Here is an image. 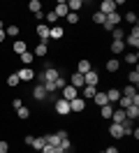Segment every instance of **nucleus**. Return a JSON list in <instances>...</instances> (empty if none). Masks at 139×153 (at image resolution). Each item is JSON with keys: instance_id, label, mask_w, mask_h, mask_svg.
Returning <instances> with one entry per match:
<instances>
[{"instance_id": "nucleus-9", "label": "nucleus", "mask_w": 139, "mask_h": 153, "mask_svg": "<svg viewBox=\"0 0 139 153\" xmlns=\"http://www.w3.org/2000/svg\"><path fill=\"white\" fill-rule=\"evenodd\" d=\"M83 81H86V86H95V88H97L100 76H97V72H95V70H91V72H86V74H83Z\"/></svg>"}, {"instance_id": "nucleus-6", "label": "nucleus", "mask_w": 139, "mask_h": 153, "mask_svg": "<svg viewBox=\"0 0 139 153\" xmlns=\"http://www.w3.org/2000/svg\"><path fill=\"white\" fill-rule=\"evenodd\" d=\"M97 12H102V14L107 16V14H111V12H116V2H114V0H102Z\"/></svg>"}, {"instance_id": "nucleus-10", "label": "nucleus", "mask_w": 139, "mask_h": 153, "mask_svg": "<svg viewBox=\"0 0 139 153\" xmlns=\"http://www.w3.org/2000/svg\"><path fill=\"white\" fill-rule=\"evenodd\" d=\"M16 76H19V81H30V79H35V72L30 67H21L16 72Z\"/></svg>"}, {"instance_id": "nucleus-5", "label": "nucleus", "mask_w": 139, "mask_h": 153, "mask_svg": "<svg viewBox=\"0 0 139 153\" xmlns=\"http://www.w3.org/2000/svg\"><path fill=\"white\" fill-rule=\"evenodd\" d=\"M60 93H63V100H67V102L74 100V97H79V91H77L74 86H70V84H67L65 88H60Z\"/></svg>"}, {"instance_id": "nucleus-7", "label": "nucleus", "mask_w": 139, "mask_h": 153, "mask_svg": "<svg viewBox=\"0 0 139 153\" xmlns=\"http://www.w3.org/2000/svg\"><path fill=\"white\" fill-rule=\"evenodd\" d=\"M70 86H74L77 91H81V88L86 86V81H83V74H79V72H74V74L70 76Z\"/></svg>"}, {"instance_id": "nucleus-37", "label": "nucleus", "mask_w": 139, "mask_h": 153, "mask_svg": "<svg viewBox=\"0 0 139 153\" xmlns=\"http://www.w3.org/2000/svg\"><path fill=\"white\" fill-rule=\"evenodd\" d=\"M104 19H107V16H104L102 12H95V14H93V21H95V23H102V26H104Z\"/></svg>"}, {"instance_id": "nucleus-28", "label": "nucleus", "mask_w": 139, "mask_h": 153, "mask_svg": "<svg viewBox=\"0 0 139 153\" xmlns=\"http://www.w3.org/2000/svg\"><path fill=\"white\" fill-rule=\"evenodd\" d=\"M95 93H97V88H95V86H83L81 88V95L83 97H93Z\"/></svg>"}, {"instance_id": "nucleus-15", "label": "nucleus", "mask_w": 139, "mask_h": 153, "mask_svg": "<svg viewBox=\"0 0 139 153\" xmlns=\"http://www.w3.org/2000/svg\"><path fill=\"white\" fill-rule=\"evenodd\" d=\"M65 35V30L60 26H49V39H60Z\"/></svg>"}, {"instance_id": "nucleus-27", "label": "nucleus", "mask_w": 139, "mask_h": 153, "mask_svg": "<svg viewBox=\"0 0 139 153\" xmlns=\"http://www.w3.org/2000/svg\"><path fill=\"white\" fill-rule=\"evenodd\" d=\"M81 5H83L81 0H70V2H67V10H70V12H74V14H77V12L81 10Z\"/></svg>"}, {"instance_id": "nucleus-8", "label": "nucleus", "mask_w": 139, "mask_h": 153, "mask_svg": "<svg viewBox=\"0 0 139 153\" xmlns=\"http://www.w3.org/2000/svg\"><path fill=\"white\" fill-rule=\"evenodd\" d=\"M109 137H114V139H120V137H125V130H123V125L111 123V125H109Z\"/></svg>"}, {"instance_id": "nucleus-24", "label": "nucleus", "mask_w": 139, "mask_h": 153, "mask_svg": "<svg viewBox=\"0 0 139 153\" xmlns=\"http://www.w3.org/2000/svg\"><path fill=\"white\" fill-rule=\"evenodd\" d=\"M137 60H139V53H137V51H130V53H125V63H130V65L137 67Z\"/></svg>"}, {"instance_id": "nucleus-20", "label": "nucleus", "mask_w": 139, "mask_h": 153, "mask_svg": "<svg viewBox=\"0 0 139 153\" xmlns=\"http://www.w3.org/2000/svg\"><path fill=\"white\" fill-rule=\"evenodd\" d=\"M93 100H95V105H97V107L109 105V100H107V93H102V91H97V93L93 95Z\"/></svg>"}, {"instance_id": "nucleus-44", "label": "nucleus", "mask_w": 139, "mask_h": 153, "mask_svg": "<svg viewBox=\"0 0 139 153\" xmlns=\"http://www.w3.org/2000/svg\"><path fill=\"white\" fill-rule=\"evenodd\" d=\"M65 19H67V23H77V21H79V14H74V12H70V14L65 16Z\"/></svg>"}, {"instance_id": "nucleus-3", "label": "nucleus", "mask_w": 139, "mask_h": 153, "mask_svg": "<svg viewBox=\"0 0 139 153\" xmlns=\"http://www.w3.org/2000/svg\"><path fill=\"white\" fill-rule=\"evenodd\" d=\"M83 109H86V100H83V97L70 100V111H72V114H79V111H83Z\"/></svg>"}, {"instance_id": "nucleus-17", "label": "nucleus", "mask_w": 139, "mask_h": 153, "mask_svg": "<svg viewBox=\"0 0 139 153\" xmlns=\"http://www.w3.org/2000/svg\"><path fill=\"white\" fill-rule=\"evenodd\" d=\"M46 53H49V44H46V42H39V44L35 47V53H33V56H37V58H44Z\"/></svg>"}, {"instance_id": "nucleus-29", "label": "nucleus", "mask_w": 139, "mask_h": 153, "mask_svg": "<svg viewBox=\"0 0 139 153\" xmlns=\"http://www.w3.org/2000/svg\"><path fill=\"white\" fill-rule=\"evenodd\" d=\"M100 114L104 116V118H111V114H114V105H104V107H100Z\"/></svg>"}, {"instance_id": "nucleus-33", "label": "nucleus", "mask_w": 139, "mask_h": 153, "mask_svg": "<svg viewBox=\"0 0 139 153\" xmlns=\"http://www.w3.org/2000/svg\"><path fill=\"white\" fill-rule=\"evenodd\" d=\"M120 95H123V97H130V100H132V97L137 95V86H128L125 91H123V93H120Z\"/></svg>"}, {"instance_id": "nucleus-25", "label": "nucleus", "mask_w": 139, "mask_h": 153, "mask_svg": "<svg viewBox=\"0 0 139 153\" xmlns=\"http://www.w3.org/2000/svg\"><path fill=\"white\" fill-rule=\"evenodd\" d=\"M128 81H130V86H137V84H139V70H137V67L128 74Z\"/></svg>"}, {"instance_id": "nucleus-42", "label": "nucleus", "mask_w": 139, "mask_h": 153, "mask_svg": "<svg viewBox=\"0 0 139 153\" xmlns=\"http://www.w3.org/2000/svg\"><path fill=\"white\" fill-rule=\"evenodd\" d=\"M118 105H120V109H128V107L132 105V102H130V97H123V95H120V100H118Z\"/></svg>"}, {"instance_id": "nucleus-19", "label": "nucleus", "mask_w": 139, "mask_h": 153, "mask_svg": "<svg viewBox=\"0 0 139 153\" xmlns=\"http://www.w3.org/2000/svg\"><path fill=\"white\" fill-rule=\"evenodd\" d=\"M107 100H109V105H116L120 100V91L118 88H111V91H107Z\"/></svg>"}, {"instance_id": "nucleus-36", "label": "nucleus", "mask_w": 139, "mask_h": 153, "mask_svg": "<svg viewBox=\"0 0 139 153\" xmlns=\"http://www.w3.org/2000/svg\"><path fill=\"white\" fill-rule=\"evenodd\" d=\"M5 35H9V37H16V35H19V26H7Z\"/></svg>"}, {"instance_id": "nucleus-41", "label": "nucleus", "mask_w": 139, "mask_h": 153, "mask_svg": "<svg viewBox=\"0 0 139 153\" xmlns=\"http://www.w3.org/2000/svg\"><path fill=\"white\" fill-rule=\"evenodd\" d=\"M16 84H19V76H16V72H14V74L7 76V86H16Z\"/></svg>"}, {"instance_id": "nucleus-40", "label": "nucleus", "mask_w": 139, "mask_h": 153, "mask_svg": "<svg viewBox=\"0 0 139 153\" xmlns=\"http://www.w3.org/2000/svg\"><path fill=\"white\" fill-rule=\"evenodd\" d=\"M125 21H130L132 26H137V14H135V12H128V14H125Z\"/></svg>"}, {"instance_id": "nucleus-11", "label": "nucleus", "mask_w": 139, "mask_h": 153, "mask_svg": "<svg viewBox=\"0 0 139 153\" xmlns=\"http://www.w3.org/2000/svg\"><path fill=\"white\" fill-rule=\"evenodd\" d=\"M56 111H58V114H63V116L72 114V111H70V102H67V100H63V97H60V100L56 102Z\"/></svg>"}, {"instance_id": "nucleus-23", "label": "nucleus", "mask_w": 139, "mask_h": 153, "mask_svg": "<svg viewBox=\"0 0 139 153\" xmlns=\"http://www.w3.org/2000/svg\"><path fill=\"white\" fill-rule=\"evenodd\" d=\"M93 67H91V60H79V70H77V72H79V74H86V72H91Z\"/></svg>"}, {"instance_id": "nucleus-49", "label": "nucleus", "mask_w": 139, "mask_h": 153, "mask_svg": "<svg viewBox=\"0 0 139 153\" xmlns=\"http://www.w3.org/2000/svg\"><path fill=\"white\" fill-rule=\"evenodd\" d=\"M5 39V28H0V42Z\"/></svg>"}, {"instance_id": "nucleus-38", "label": "nucleus", "mask_w": 139, "mask_h": 153, "mask_svg": "<svg viewBox=\"0 0 139 153\" xmlns=\"http://www.w3.org/2000/svg\"><path fill=\"white\" fill-rule=\"evenodd\" d=\"M70 149H72V142H70V139H67V137H65V139H63V142H60V151H70Z\"/></svg>"}, {"instance_id": "nucleus-18", "label": "nucleus", "mask_w": 139, "mask_h": 153, "mask_svg": "<svg viewBox=\"0 0 139 153\" xmlns=\"http://www.w3.org/2000/svg\"><path fill=\"white\" fill-rule=\"evenodd\" d=\"M123 51H125V42H123V39H114V42H111V53L118 56V53H123Z\"/></svg>"}, {"instance_id": "nucleus-43", "label": "nucleus", "mask_w": 139, "mask_h": 153, "mask_svg": "<svg viewBox=\"0 0 139 153\" xmlns=\"http://www.w3.org/2000/svg\"><path fill=\"white\" fill-rule=\"evenodd\" d=\"M42 153H63V151H60V149H56V146H49V144H46L44 149H42Z\"/></svg>"}, {"instance_id": "nucleus-2", "label": "nucleus", "mask_w": 139, "mask_h": 153, "mask_svg": "<svg viewBox=\"0 0 139 153\" xmlns=\"http://www.w3.org/2000/svg\"><path fill=\"white\" fill-rule=\"evenodd\" d=\"M125 44H128V47H132L135 51L139 49V26H132V33L128 35V39H125Z\"/></svg>"}, {"instance_id": "nucleus-35", "label": "nucleus", "mask_w": 139, "mask_h": 153, "mask_svg": "<svg viewBox=\"0 0 139 153\" xmlns=\"http://www.w3.org/2000/svg\"><path fill=\"white\" fill-rule=\"evenodd\" d=\"M44 21H46V26H51V23H58V16H56L54 12H46V14H44Z\"/></svg>"}, {"instance_id": "nucleus-45", "label": "nucleus", "mask_w": 139, "mask_h": 153, "mask_svg": "<svg viewBox=\"0 0 139 153\" xmlns=\"http://www.w3.org/2000/svg\"><path fill=\"white\" fill-rule=\"evenodd\" d=\"M111 33H114V39H123V35H125V33H123L120 28H114Z\"/></svg>"}, {"instance_id": "nucleus-26", "label": "nucleus", "mask_w": 139, "mask_h": 153, "mask_svg": "<svg viewBox=\"0 0 139 153\" xmlns=\"http://www.w3.org/2000/svg\"><path fill=\"white\" fill-rule=\"evenodd\" d=\"M35 60V56L30 53V51H26V53H21V63H23V67H30V63Z\"/></svg>"}, {"instance_id": "nucleus-22", "label": "nucleus", "mask_w": 139, "mask_h": 153, "mask_svg": "<svg viewBox=\"0 0 139 153\" xmlns=\"http://www.w3.org/2000/svg\"><path fill=\"white\" fill-rule=\"evenodd\" d=\"M44 146H46V137H35V139H33V149H35V151H42Z\"/></svg>"}, {"instance_id": "nucleus-4", "label": "nucleus", "mask_w": 139, "mask_h": 153, "mask_svg": "<svg viewBox=\"0 0 139 153\" xmlns=\"http://www.w3.org/2000/svg\"><path fill=\"white\" fill-rule=\"evenodd\" d=\"M120 21V16L116 14V12H111V14H107V19H104V30H114L116 28V23Z\"/></svg>"}, {"instance_id": "nucleus-14", "label": "nucleus", "mask_w": 139, "mask_h": 153, "mask_svg": "<svg viewBox=\"0 0 139 153\" xmlns=\"http://www.w3.org/2000/svg\"><path fill=\"white\" fill-rule=\"evenodd\" d=\"M37 35H39V39H42V42H49V26H46V23H37Z\"/></svg>"}, {"instance_id": "nucleus-1", "label": "nucleus", "mask_w": 139, "mask_h": 153, "mask_svg": "<svg viewBox=\"0 0 139 153\" xmlns=\"http://www.w3.org/2000/svg\"><path fill=\"white\" fill-rule=\"evenodd\" d=\"M58 76H60V72H58L54 65H46V67H44V72L39 74V79H42V84H44V81H56Z\"/></svg>"}, {"instance_id": "nucleus-30", "label": "nucleus", "mask_w": 139, "mask_h": 153, "mask_svg": "<svg viewBox=\"0 0 139 153\" xmlns=\"http://www.w3.org/2000/svg\"><path fill=\"white\" fill-rule=\"evenodd\" d=\"M28 7H30L33 14H37V12H42V2H39V0H30V2H28Z\"/></svg>"}, {"instance_id": "nucleus-47", "label": "nucleus", "mask_w": 139, "mask_h": 153, "mask_svg": "<svg viewBox=\"0 0 139 153\" xmlns=\"http://www.w3.org/2000/svg\"><path fill=\"white\" fill-rule=\"evenodd\" d=\"M9 151V144L7 142H0V153H7Z\"/></svg>"}, {"instance_id": "nucleus-13", "label": "nucleus", "mask_w": 139, "mask_h": 153, "mask_svg": "<svg viewBox=\"0 0 139 153\" xmlns=\"http://www.w3.org/2000/svg\"><path fill=\"white\" fill-rule=\"evenodd\" d=\"M46 95H49V93H46V91H44V86H42V84L33 88V97H35L37 102H44V100H46Z\"/></svg>"}, {"instance_id": "nucleus-21", "label": "nucleus", "mask_w": 139, "mask_h": 153, "mask_svg": "<svg viewBox=\"0 0 139 153\" xmlns=\"http://www.w3.org/2000/svg\"><path fill=\"white\" fill-rule=\"evenodd\" d=\"M111 121L120 125L123 121H125V111H123V109H114V114H111Z\"/></svg>"}, {"instance_id": "nucleus-31", "label": "nucleus", "mask_w": 139, "mask_h": 153, "mask_svg": "<svg viewBox=\"0 0 139 153\" xmlns=\"http://www.w3.org/2000/svg\"><path fill=\"white\" fill-rule=\"evenodd\" d=\"M118 67H120V63L114 58V60H107V72H118Z\"/></svg>"}, {"instance_id": "nucleus-32", "label": "nucleus", "mask_w": 139, "mask_h": 153, "mask_svg": "<svg viewBox=\"0 0 139 153\" xmlns=\"http://www.w3.org/2000/svg\"><path fill=\"white\" fill-rule=\"evenodd\" d=\"M14 51L21 56V53H26V51H28V44H26V42H14Z\"/></svg>"}, {"instance_id": "nucleus-16", "label": "nucleus", "mask_w": 139, "mask_h": 153, "mask_svg": "<svg viewBox=\"0 0 139 153\" xmlns=\"http://www.w3.org/2000/svg\"><path fill=\"white\" fill-rule=\"evenodd\" d=\"M125 111V118H130V121H137L139 118V107H135V105H130L128 109H123Z\"/></svg>"}, {"instance_id": "nucleus-34", "label": "nucleus", "mask_w": 139, "mask_h": 153, "mask_svg": "<svg viewBox=\"0 0 139 153\" xmlns=\"http://www.w3.org/2000/svg\"><path fill=\"white\" fill-rule=\"evenodd\" d=\"M16 116H19V118H23V121H26L28 116H30V109H28L26 105H23V107H19V109H16Z\"/></svg>"}, {"instance_id": "nucleus-39", "label": "nucleus", "mask_w": 139, "mask_h": 153, "mask_svg": "<svg viewBox=\"0 0 139 153\" xmlns=\"http://www.w3.org/2000/svg\"><path fill=\"white\" fill-rule=\"evenodd\" d=\"M42 86H44V91H46V93H54V91H56V81H44Z\"/></svg>"}, {"instance_id": "nucleus-12", "label": "nucleus", "mask_w": 139, "mask_h": 153, "mask_svg": "<svg viewBox=\"0 0 139 153\" xmlns=\"http://www.w3.org/2000/svg\"><path fill=\"white\" fill-rule=\"evenodd\" d=\"M54 14H56V16H58V19H65V16H67V14H70V10H67V2H63V0H60V2H58V5H56V10H54Z\"/></svg>"}, {"instance_id": "nucleus-48", "label": "nucleus", "mask_w": 139, "mask_h": 153, "mask_svg": "<svg viewBox=\"0 0 139 153\" xmlns=\"http://www.w3.org/2000/svg\"><path fill=\"white\" fill-rule=\"evenodd\" d=\"M102 153H120V151H118V149H116V146H109V149H104V151H102Z\"/></svg>"}, {"instance_id": "nucleus-46", "label": "nucleus", "mask_w": 139, "mask_h": 153, "mask_svg": "<svg viewBox=\"0 0 139 153\" xmlns=\"http://www.w3.org/2000/svg\"><path fill=\"white\" fill-rule=\"evenodd\" d=\"M12 107H14V109H19V107H23V102H21V97H14V100H12Z\"/></svg>"}]
</instances>
